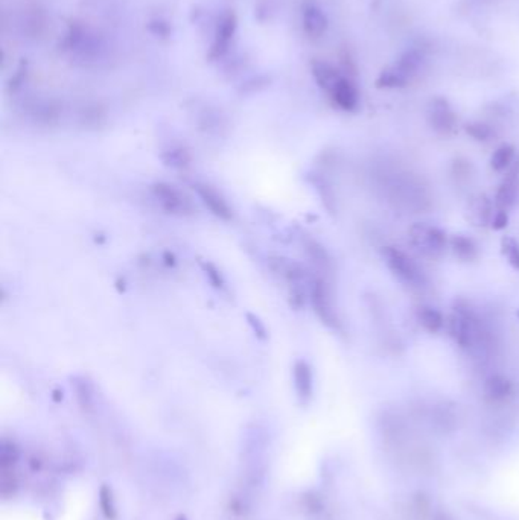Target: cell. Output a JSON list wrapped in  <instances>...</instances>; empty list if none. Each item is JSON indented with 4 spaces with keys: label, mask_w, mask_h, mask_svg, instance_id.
Returning <instances> with one entry per match:
<instances>
[{
    "label": "cell",
    "mask_w": 519,
    "mask_h": 520,
    "mask_svg": "<svg viewBox=\"0 0 519 520\" xmlns=\"http://www.w3.org/2000/svg\"><path fill=\"white\" fill-rule=\"evenodd\" d=\"M309 304H311L320 323L326 329L332 331L343 330V321H341L335 303L332 286L325 275L315 272L311 277V282H309Z\"/></svg>",
    "instance_id": "1"
},
{
    "label": "cell",
    "mask_w": 519,
    "mask_h": 520,
    "mask_svg": "<svg viewBox=\"0 0 519 520\" xmlns=\"http://www.w3.org/2000/svg\"><path fill=\"white\" fill-rule=\"evenodd\" d=\"M151 195L167 215L175 218H194L198 212L192 198L180 187L168 181H156L151 184Z\"/></svg>",
    "instance_id": "2"
},
{
    "label": "cell",
    "mask_w": 519,
    "mask_h": 520,
    "mask_svg": "<svg viewBox=\"0 0 519 520\" xmlns=\"http://www.w3.org/2000/svg\"><path fill=\"white\" fill-rule=\"evenodd\" d=\"M408 239L422 256L437 259L449 248V236L444 228L428 223H416L408 228Z\"/></svg>",
    "instance_id": "3"
},
{
    "label": "cell",
    "mask_w": 519,
    "mask_h": 520,
    "mask_svg": "<svg viewBox=\"0 0 519 520\" xmlns=\"http://www.w3.org/2000/svg\"><path fill=\"white\" fill-rule=\"evenodd\" d=\"M448 331L452 341L463 350H469L476 344L480 334L478 319L468 304L457 303L452 309L448 319Z\"/></svg>",
    "instance_id": "4"
},
{
    "label": "cell",
    "mask_w": 519,
    "mask_h": 520,
    "mask_svg": "<svg viewBox=\"0 0 519 520\" xmlns=\"http://www.w3.org/2000/svg\"><path fill=\"white\" fill-rule=\"evenodd\" d=\"M381 254L385 267L389 268V271L401 283L413 287H419L425 283V275L422 270L419 268V265L413 260V258L408 256L399 247L387 245L382 248Z\"/></svg>",
    "instance_id": "5"
},
{
    "label": "cell",
    "mask_w": 519,
    "mask_h": 520,
    "mask_svg": "<svg viewBox=\"0 0 519 520\" xmlns=\"http://www.w3.org/2000/svg\"><path fill=\"white\" fill-rule=\"evenodd\" d=\"M194 189L196 196L200 198L201 204L211 212L215 218L224 223H230L235 218L234 207L230 206L226 195L211 183L207 181H195Z\"/></svg>",
    "instance_id": "6"
},
{
    "label": "cell",
    "mask_w": 519,
    "mask_h": 520,
    "mask_svg": "<svg viewBox=\"0 0 519 520\" xmlns=\"http://www.w3.org/2000/svg\"><path fill=\"white\" fill-rule=\"evenodd\" d=\"M428 122L437 134L448 136L454 132L457 128V115L452 110L451 104L444 97H436L429 104L428 110Z\"/></svg>",
    "instance_id": "7"
},
{
    "label": "cell",
    "mask_w": 519,
    "mask_h": 520,
    "mask_svg": "<svg viewBox=\"0 0 519 520\" xmlns=\"http://www.w3.org/2000/svg\"><path fill=\"white\" fill-rule=\"evenodd\" d=\"M519 201V161H515L512 168L505 172L503 181L495 195L496 208L510 212Z\"/></svg>",
    "instance_id": "8"
},
{
    "label": "cell",
    "mask_w": 519,
    "mask_h": 520,
    "mask_svg": "<svg viewBox=\"0 0 519 520\" xmlns=\"http://www.w3.org/2000/svg\"><path fill=\"white\" fill-rule=\"evenodd\" d=\"M293 383L297 399L302 405H308L314 396V371L311 364L305 359H297L293 365Z\"/></svg>",
    "instance_id": "9"
},
{
    "label": "cell",
    "mask_w": 519,
    "mask_h": 520,
    "mask_svg": "<svg viewBox=\"0 0 519 520\" xmlns=\"http://www.w3.org/2000/svg\"><path fill=\"white\" fill-rule=\"evenodd\" d=\"M303 248L306 251V256L314 265V268L318 271L317 274L320 275H326L334 271V260L330 258V254L327 253V250L320 243L318 240L313 239V238H305L303 239Z\"/></svg>",
    "instance_id": "10"
},
{
    "label": "cell",
    "mask_w": 519,
    "mask_h": 520,
    "mask_svg": "<svg viewBox=\"0 0 519 520\" xmlns=\"http://www.w3.org/2000/svg\"><path fill=\"white\" fill-rule=\"evenodd\" d=\"M329 95L332 97L334 104L345 112H355L360 105V92L349 78H341Z\"/></svg>",
    "instance_id": "11"
},
{
    "label": "cell",
    "mask_w": 519,
    "mask_h": 520,
    "mask_svg": "<svg viewBox=\"0 0 519 520\" xmlns=\"http://www.w3.org/2000/svg\"><path fill=\"white\" fill-rule=\"evenodd\" d=\"M513 382L507 378L504 374H492L488 379L484 381L483 391L486 399L493 402V403H501L507 399H510L513 394Z\"/></svg>",
    "instance_id": "12"
},
{
    "label": "cell",
    "mask_w": 519,
    "mask_h": 520,
    "mask_svg": "<svg viewBox=\"0 0 519 520\" xmlns=\"http://www.w3.org/2000/svg\"><path fill=\"white\" fill-rule=\"evenodd\" d=\"M416 319L419 326L431 335L440 334L446 324L445 315L441 314L440 309L428 304H422L416 309Z\"/></svg>",
    "instance_id": "13"
},
{
    "label": "cell",
    "mask_w": 519,
    "mask_h": 520,
    "mask_svg": "<svg viewBox=\"0 0 519 520\" xmlns=\"http://www.w3.org/2000/svg\"><path fill=\"white\" fill-rule=\"evenodd\" d=\"M449 248L452 254L461 262L476 260L480 254L477 242L465 233H457L449 236Z\"/></svg>",
    "instance_id": "14"
},
{
    "label": "cell",
    "mask_w": 519,
    "mask_h": 520,
    "mask_svg": "<svg viewBox=\"0 0 519 520\" xmlns=\"http://www.w3.org/2000/svg\"><path fill=\"white\" fill-rule=\"evenodd\" d=\"M495 210L496 208H493V203L491 201V198H488L486 195H478L477 198H473V201L468 208V213L473 225L484 227L491 225Z\"/></svg>",
    "instance_id": "15"
},
{
    "label": "cell",
    "mask_w": 519,
    "mask_h": 520,
    "mask_svg": "<svg viewBox=\"0 0 519 520\" xmlns=\"http://www.w3.org/2000/svg\"><path fill=\"white\" fill-rule=\"evenodd\" d=\"M515 156H516L515 147L509 145V143H504V145L498 147L493 151L491 157V168L495 172H507L515 163Z\"/></svg>",
    "instance_id": "16"
},
{
    "label": "cell",
    "mask_w": 519,
    "mask_h": 520,
    "mask_svg": "<svg viewBox=\"0 0 519 520\" xmlns=\"http://www.w3.org/2000/svg\"><path fill=\"white\" fill-rule=\"evenodd\" d=\"M407 84H408V78L402 72L397 70L396 65L382 70L377 81V85L381 88H399Z\"/></svg>",
    "instance_id": "17"
},
{
    "label": "cell",
    "mask_w": 519,
    "mask_h": 520,
    "mask_svg": "<svg viewBox=\"0 0 519 520\" xmlns=\"http://www.w3.org/2000/svg\"><path fill=\"white\" fill-rule=\"evenodd\" d=\"M501 253L507 263L516 271H519V243L515 238L505 236L501 239Z\"/></svg>",
    "instance_id": "18"
},
{
    "label": "cell",
    "mask_w": 519,
    "mask_h": 520,
    "mask_svg": "<svg viewBox=\"0 0 519 520\" xmlns=\"http://www.w3.org/2000/svg\"><path fill=\"white\" fill-rule=\"evenodd\" d=\"M465 129L477 142H489L493 137V129L488 124H484V122H471Z\"/></svg>",
    "instance_id": "19"
},
{
    "label": "cell",
    "mask_w": 519,
    "mask_h": 520,
    "mask_svg": "<svg viewBox=\"0 0 519 520\" xmlns=\"http://www.w3.org/2000/svg\"><path fill=\"white\" fill-rule=\"evenodd\" d=\"M509 221H510V218H509V212H507V210L496 208L495 213H493V218H492L491 227L496 231H501L507 225H509Z\"/></svg>",
    "instance_id": "20"
},
{
    "label": "cell",
    "mask_w": 519,
    "mask_h": 520,
    "mask_svg": "<svg viewBox=\"0 0 519 520\" xmlns=\"http://www.w3.org/2000/svg\"><path fill=\"white\" fill-rule=\"evenodd\" d=\"M206 275H209V277H211V280H212V283H215V286H224V280H223V277H221V274L218 272V270L214 267V265H211V263H207L206 265Z\"/></svg>",
    "instance_id": "21"
},
{
    "label": "cell",
    "mask_w": 519,
    "mask_h": 520,
    "mask_svg": "<svg viewBox=\"0 0 519 520\" xmlns=\"http://www.w3.org/2000/svg\"><path fill=\"white\" fill-rule=\"evenodd\" d=\"M518 317H519V312H518Z\"/></svg>",
    "instance_id": "22"
}]
</instances>
